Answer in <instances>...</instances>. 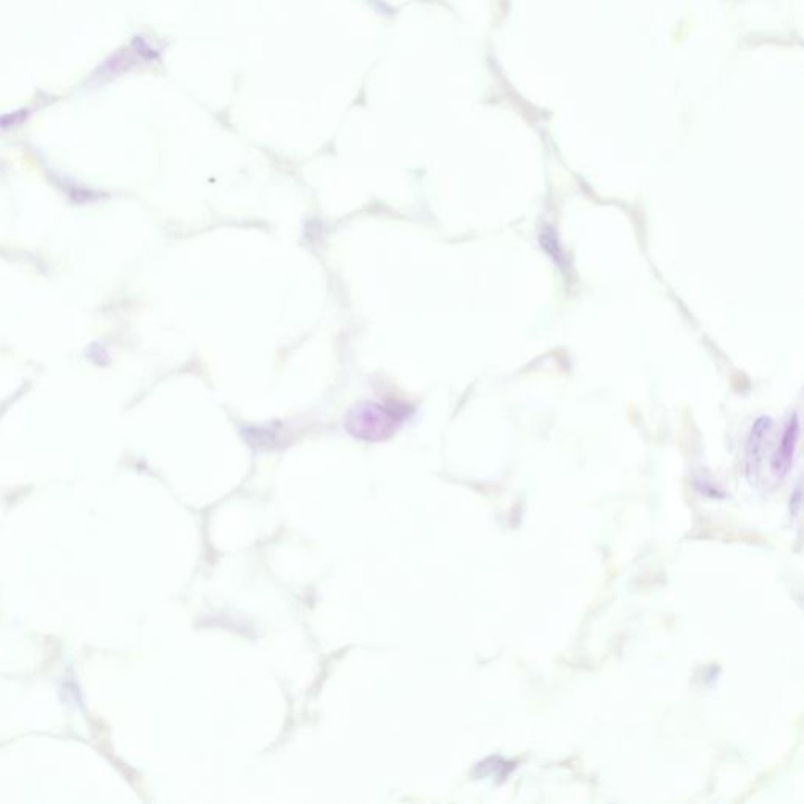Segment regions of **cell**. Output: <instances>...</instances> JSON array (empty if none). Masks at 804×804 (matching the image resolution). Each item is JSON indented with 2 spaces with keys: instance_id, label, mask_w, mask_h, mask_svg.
<instances>
[{
  "instance_id": "6da1fadb",
  "label": "cell",
  "mask_w": 804,
  "mask_h": 804,
  "mask_svg": "<svg viewBox=\"0 0 804 804\" xmlns=\"http://www.w3.org/2000/svg\"><path fill=\"white\" fill-rule=\"evenodd\" d=\"M405 418L400 407L363 404L352 409L346 420V429L365 440H384L392 436Z\"/></svg>"
},
{
  "instance_id": "7a4b0ae2",
  "label": "cell",
  "mask_w": 804,
  "mask_h": 804,
  "mask_svg": "<svg viewBox=\"0 0 804 804\" xmlns=\"http://www.w3.org/2000/svg\"><path fill=\"white\" fill-rule=\"evenodd\" d=\"M799 437V418L797 411L787 420L778 448L772 457V473L776 479H782L792 467L793 456Z\"/></svg>"
}]
</instances>
